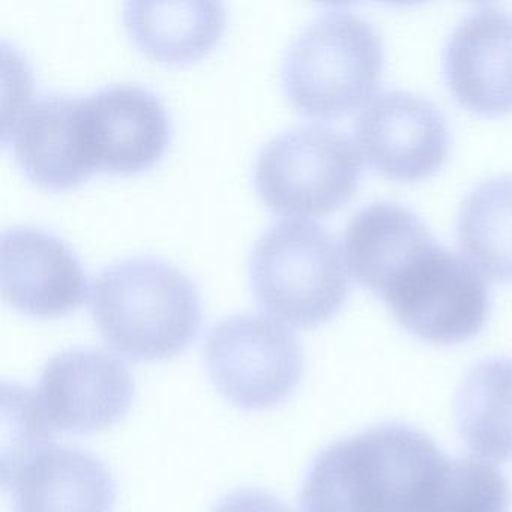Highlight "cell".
<instances>
[{
    "label": "cell",
    "instance_id": "1",
    "mask_svg": "<svg viewBox=\"0 0 512 512\" xmlns=\"http://www.w3.org/2000/svg\"><path fill=\"white\" fill-rule=\"evenodd\" d=\"M443 458L413 428H371L316 458L302 488V512H413Z\"/></svg>",
    "mask_w": 512,
    "mask_h": 512
},
{
    "label": "cell",
    "instance_id": "2",
    "mask_svg": "<svg viewBox=\"0 0 512 512\" xmlns=\"http://www.w3.org/2000/svg\"><path fill=\"white\" fill-rule=\"evenodd\" d=\"M89 305L107 344L136 361L184 352L202 323L190 281L155 259L122 260L103 269L92 284Z\"/></svg>",
    "mask_w": 512,
    "mask_h": 512
},
{
    "label": "cell",
    "instance_id": "3",
    "mask_svg": "<svg viewBox=\"0 0 512 512\" xmlns=\"http://www.w3.org/2000/svg\"><path fill=\"white\" fill-rule=\"evenodd\" d=\"M251 281L263 310L295 328L331 319L347 298V260L319 224L286 220L269 227L251 254Z\"/></svg>",
    "mask_w": 512,
    "mask_h": 512
},
{
    "label": "cell",
    "instance_id": "4",
    "mask_svg": "<svg viewBox=\"0 0 512 512\" xmlns=\"http://www.w3.org/2000/svg\"><path fill=\"white\" fill-rule=\"evenodd\" d=\"M382 65L376 29L350 11H328L290 46L283 65L284 89L302 113L346 115L371 101Z\"/></svg>",
    "mask_w": 512,
    "mask_h": 512
},
{
    "label": "cell",
    "instance_id": "5",
    "mask_svg": "<svg viewBox=\"0 0 512 512\" xmlns=\"http://www.w3.org/2000/svg\"><path fill=\"white\" fill-rule=\"evenodd\" d=\"M404 256L379 290L398 322L431 343H460L478 334L490 310L481 272L433 236Z\"/></svg>",
    "mask_w": 512,
    "mask_h": 512
},
{
    "label": "cell",
    "instance_id": "6",
    "mask_svg": "<svg viewBox=\"0 0 512 512\" xmlns=\"http://www.w3.org/2000/svg\"><path fill=\"white\" fill-rule=\"evenodd\" d=\"M361 154L350 137L322 125L275 137L257 158L256 184L272 211L317 217L340 208L361 178Z\"/></svg>",
    "mask_w": 512,
    "mask_h": 512
},
{
    "label": "cell",
    "instance_id": "7",
    "mask_svg": "<svg viewBox=\"0 0 512 512\" xmlns=\"http://www.w3.org/2000/svg\"><path fill=\"white\" fill-rule=\"evenodd\" d=\"M206 364L218 391L242 409L283 403L304 374V353L277 320L238 314L209 332Z\"/></svg>",
    "mask_w": 512,
    "mask_h": 512
},
{
    "label": "cell",
    "instance_id": "8",
    "mask_svg": "<svg viewBox=\"0 0 512 512\" xmlns=\"http://www.w3.org/2000/svg\"><path fill=\"white\" fill-rule=\"evenodd\" d=\"M133 395V377L118 358L74 349L47 362L35 398L52 433H95L116 424Z\"/></svg>",
    "mask_w": 512,
    "mask_h": 512
},
{
    "label": "cell",
    "instance_id": "9",
    "mask_svg": "<svg viewBox=\"0 0 512 512\" xmlns=\"http://www.w3.org/2000/svg\"><path fill=\"white\" fill-rule=\"evenodd\" d=\"M356 140L368 163L383 175L416 181L436 172L449 149L440 110L406 91L377 95L356 121Z\"/></svg>",
    "mask_w": 512,
    "mask_h": 512
},
{
    "label": "cell",
    "instance_id": "10",
    "mask_svg": "<svg viewBox=\"0 0 512 512\" xmlns=\"http://www.w3.org/2000/svg\"><path fill=\"white\" fill-rule=\"evenodd\" d=\"M86 145L95 169L139 172L166 149L169 119L155 95L112 86L82 98Z\"/></svg>",
    "mask_w": 512,
    "mask_h": 512
},
{
    "label": "cell",
    "instance_id": "11",
    "mask_svg": "<svg viewBox=\"0 0 512 512\" xmlns=\"http://www.w3.org/2000/svg\"><path fill=\"white\" fill-rule=\"evenodd\" d=\"M2 295L31 316H61L82 304L86 278L77 257L55 236L31 227L0 241Z\"/></svg>",
    "mask_w": 512,
    "mask_h": 512
},
{
    "label": "cell",
    "instance_id": "12",
    "mask_svg": "<svg viewBox=\"0 0 512 512\" xmlns=\"http://www.w3.org/2000/svg\"><path fill=\"white\" fill-rule=\"evenodd\" d=\"M446 79L473 112H512V14L484 7L455 29L445 55Z\"/></svg>",
    "mask_w": 512,
    "mask_h": 512
},
{
    "label": "cell",
    "instance_id": "13",
    "mask_svg": "<svg viewBox=\"0 0 512 512\" xmlns=\"http://www.w3.org/2000/svg\"><path fill=\"white\" fill-rule=\"evenodd\" d=\"M13 143L26 175L43 187H73L97 170L86 145L82 98L35 101L14 118Z\"/></svg>",
    "mask_w": 512,
    "mask_h": 512
},
{
    "label": "cell",
    "instance_id": "14",
    "mask_svg": "<svg viewBox=\"0 0 512 512\" xmlns=\"http://www.w3.org/2000/svg\"><path fill=\"white\" fill-rule=\"evenodd\" d=\"M16 512H112L115 485L103 463L68 446L49 445L10 479Z\"/></svg>",
    "mask_w": 512,
    "mask_h": 512
},
{
    "label": "cell",
    "instance_id": "15",
    "mask_svg": "<svg viewBox=\"0 0 512 512\" xmlns=\"http://www.w3.org/2000/svg\"><path fill=\"white\" fill-rule=\"evenodd\" d=\"M125 25L140 47L163 61H185L205 53L226 22L218 2H130Z\"/></svg>",
    "mask_w": 512,
    "mask_h": 512
},
{
    "label": "cell",
    "instance_id": "16",
    "mask_svg": "<svg viewBox=\"0 0 512 512\" xmlns=\"http://www.w3.org/2000/svg\"><path fill=\"white\" fill-rule=\"evenodd\" d=\"M457 421L478 457L512 461V359H487L469 371L458 392Z\"/></svg>",
    "mask_w": 512,
    "mask_h": 512
},
{
    "label": "cell",
    "instance_id": "17",
    "mask_svg": "<svg viewBox=\"0 0 512 512\" xmlns=\"http://www.w3.org/2000/svg\"><path fill=\"white\" fill-rule=\"evenodd\" d=\"M430 235L421 220L400 203H371L347 224V266L362 284L379 292L392 266Z\"/></svg>",
    "mask_w": 512,
    "mask_h": 512
},
{
    "label": "cell",
    "instance_id": "18",
    "mask_svg": "<svg viewBox=\"0 0 512 512\" xmlns=\"http://www.w3.org/2000/svg\"><path fill=\"white\" fill-rule=\"evenodd\" d=\"M466 259L491 280L512 281V175L473 188L458 218Z\"/></svg>",
    "mask_w": 512,
    "mask_h": 512
},
{
    "label": "cell",
    "instance_id": "19",
    "mask_svg": "<svg viewBox=\"0 0 512 512\" xmlns=\"http://www.w3.org/2000/svg\"><path fill=\"white\" fill-rule=\"evenodd\" d=\"M511 490L500 470L478 458H443L413 512H509Z\"/></svg>",
    "mask_w": 512,
    "mask_h": 512
},
{
    "label": "cell",
    "instance_id": "20",
    "mask_svg": "<svg viewBox=\"0 0 512 512\" xmlns=\"http://www.w3.org/2000/svg\"><path fill=\"white\" fill-rule=\"evenodd\" d=\"M214 512H292L281 500L260 490H238L227 496Z\"/></svg>",
    "mask_w": 512,
    "mask_h": 512
}]
</instances>
